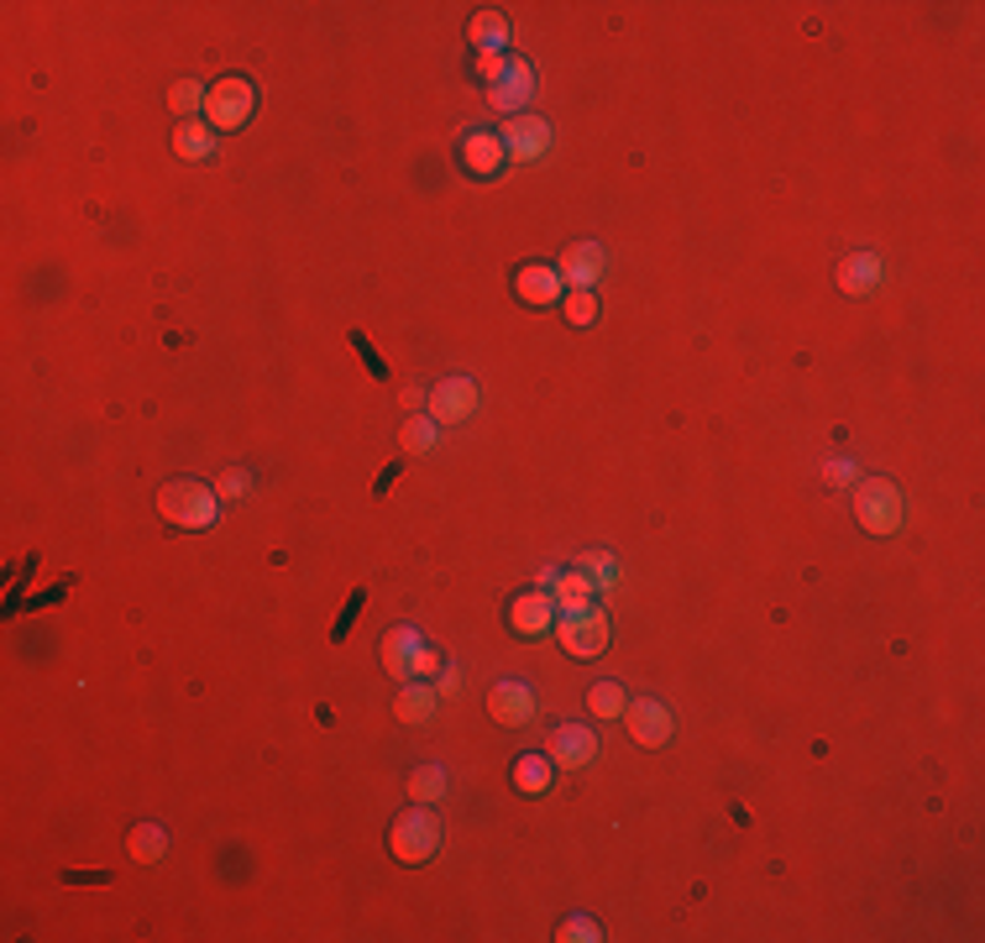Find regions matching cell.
<instances>
[{
    "mask_svg": "<svg viewBox=\"0 0 985 943\" xmlns=\"http://www.w3.org/2000/svg\"><path fill=\"white\" fill-rule=\"evenodd\" d=\"M420 629L414 624H393L383 635V671L393 682H414V660H420Z\"/></svg>",
    "mask_w": 985,
    "mask_h": 943,
    "instance_id": "14",
    "label": "cell"
},
{
    "mask_svg": "<svg viewBox=\"0 0 985 943\" xmlns=\"http://www.w3.org/2000/svg\"><path fill=\"white\" fill-rule=\"evenodd\" d=\"M205 100H210V90L199 84V79H179L169 90V105L179 111L184 121H199V111H205Z\"/></svg>",
    "mask_w": 985,
    "mask_h": 943,
    "instance_id": "27",
    "label": "cell"
},
{
    "mask_svg": "<svg viewBox=\"0 0 985 943\" xmlns=\"http://www.w3.org/2000/svg\"><path fill=\"white\" fill-rule=\"evenodd\" d=\"M556 639L561 650L577 660H593L608 650V618L598 609H582V613H556Z\"/></svg>",
    "mask_w": 985,
    "mask_h": 943,
    "instance_id": "5",
    "label": "cell"
},
{
    "mask_svg": "<svg viewBox=\"0 0 985 943\" xmlns=\"http://www.w3.org/2000/svg\"><path fill=\"white\" fill-rule=\"evenodd\" d=\"M535 69H529V58L519 53H508V69L499 84H488V100H493V111H504V116H525L529 100H535Z\"/></svg>",
    "mask_w": 985,
    "mask_h": 943,
    "instance_id": "6",
    "label": "cell"
},
{
    "mask_svg": "<svg viewBox=\"0 0 985 943\" xmlns=\"http://www.w3.org/2000/svg\"><path fill=\"white\" fill-rule=\"evenodd\" d=\"M425 677H440V656H435L431 645L420 650V660H414V682H425Z\"/></svg>",
    "mask_w": 985,
    "mask_h": 943,
    "instance_id": "35",
    "label": "cell"
},
{
    "mask_svg": "<svg viewBox=\"0 0 985 943\" xmlns=\"http://www.w3.org/2000/svg\"><path fill=\"white\" fill-rule=\"evenodd\" d=\"M488 713H493V724H504V729H525L529 718H535V692L525 682H499L488 692Z\"/></svg>",
    "mask_w": 985,
    "mask_h": 943,
    "instance_id": "13",
    "label": "cell"
},
{
    "mask_svg": "<svg viewBox=\"0 0 985 943\" xmlns=\"http://www.w3.org/2000/svg\"><path fill=\"white\" fill-rule=\"evenodd\" d=\"M352 346H357V356L367 362V367H373V377H388V362L378 356V346H373V341H367L362 330H352Z\"/></svg>",
    "mask_w": 985,
    "mask_h": 943,
    "instance_id": "33",
    "label": "cell"
},
{
    "mask_svg": "<svg viewBox=\"0 0 985 943\" xmlns=\"http://www.w3.org/2000/svg\"><path fill=\"white\" fill-rule=\"evenodd\" d=\"M561 765V771H582V765H593L598 760V734L587 729V724H561L551 734V750H546Z\"/></svg>",
    "mask_w": 985,
    "mask_h": 943,
    "instance_id": "11",
    "label": "cell"
},
{
    "mask_svg": "<svg viewBox=\"0 0 985 943\" xmlns=\"http://www.w3.org/2000/svg\"><path fill=\"white\" fill-rule=\"evenodd\" d=\"M126 849H131L137 865H158V860L169 854V833H163L158 823H137L131 828V839H126Z\"/></svg>",
    "mask_w": 985,
    "mask_h": 943,
    "instance_id": "24",
    "label": "cell"
},
{
    "mask_svg": "<svg viewBox=\"0 0 985 943\" xmlns=\"http://www.w3.org/2000/svg\"><path fill=\"white\" fill-rule=\"evenodd\" d=\"M472 69H478L482 84H499L504 69H508V53H478V64H472Z\"/></svg>",
    "mask_w": 985,
    "mask_h": 943,
    "instance_id": "32",
    "label": "cell"
},
{
    "mask_svg": "<svg viewBox=\"0 0 985 943\" xmlns=\"http://www.w3.org/2000/svg\"><path fill=\"white\" fill-rule=\"evenodd\" d=\"M551 776H556V760L551 754H519V760H514V786H519V792H525V797H546V792H551Z\"/></svg>",
    "mask_w": 985,
    "mask_h": 943,
    "instance_id": "18",
    "label": "cell"
},
{
    "mask_svg": "<svg viewBox=\"0 0 985 943\" xmlns=\"http://www.w3.org/2000/svg\"><path fill=\"white\" fill-rule=\"evenodd\" d=\"M556 939H561V943H598V939H603V928H598L593 918H566Z\"/></svg>",
    "mask_w": 985,
    "mask_h": 943,
    "instance_id": "31",
    "label": "cell"
},
{
    "mask_svg": "<svg viewBox=\"0 0 985 943\" xmlns=\"http://www.w3.org/2000/svg\"><path fill=\"white\" fill-rule=\"evenodd\" d=\"M556 624V598L546 588H529L508 603V629L519 639H540Z\"/></svg>",
    "mask_w": 985,
    "mask_h": 943,
    "instance_id": "8",
    "label": "cell"
},
{
    "mask_svg": "<svg viewBox=\"0 0 985 943\" xmlns=\"http://www.w3.org/2000/svg\"><path fill=\"white\" fill-rule=\"evenodd\" d=\"M499 137H504V152L514 163H535V158L551 147V126L535 116V111H525V116H508Z\"/></svg>",
    "mask_w": 985,
    "mask_h": 943,
    "instance_id": "9",
    "label": "cell"
},
{
    "mask_svg": "<svg viewBox=\"0 0 985 943\" xmlns=\"http://www.w3.org/2000/svg\"><path fill=\"white\" fill-rule=\"evenodd\" d=\"M461 163H467V173H478V179H499V168L508 163L504 137L488 132V126H472V132L461 137Z\"/></svg>",
    "mask_w": 985,
    "mask_h": 943,
    "instance_id": "12",
    "label": "cell"
},
{
    "mask_svg": "<svg viewBox=\"0 0 985 943\" xmlns=\"http://www.w3.org/2000/svg\"><path fill=\"white\" fill-rule=\"evenodd\" d=\"M435 435H440V424H435L431 414H409L404 430H399V441H404L409 456H431V451H435Z\"/></svg>",
    "mask_w": 985,
    "mask_h": 943,
    "instance_id": "25",
    "label": "cell"
},
{
    "mask_svg": "<svg viewBox=\"0 0 985 943\" xmlns=\"http://www.w3.org/2000/svg\"><path fill=\"white\" fill-rule=\"evenodd\" d=\"M158 514L169 519L173 530H210L220 519V493L199 477H173L158 488Z\"/></svg>",
    "mask_w": 985,
    "mask_h": 943,
    "instance_id": "1",
    "label": "cell"
},
{
    "mask_svg": "<svg viewBox=\"0 0 985 943\" xmlns=\"http://www.w3.org/2000/svg\"><path fill=\"white\" fill-rule=\"evenodd\" d=\"M362 609H367V588H357V592H352V598H346V609H341V618H336V624H331V639H336V645H341V639H346V635H352V624H357V618H362Z\"/></svg>",
    "mask_w": 985,
    "mask_h": 943,
    "instance_id": "30",
    "label": "cell"
},
{
    "mask_svg": "<svg viewBox=\"0 0 985 943\" xmlns=\"http://www.w3.org/2000/svg\"><path fill=\"white\" fill-rule=\"evenodd\" d=\"M902 514H907V503H902V488L886 482V477H870L855 488V519H860V530L870 535H896L902 530Z\"/></svg>",
    "mask_w": 985,
    "mask_h": 943,
    "instance_id": "3",
    "label": "cell"
},
{
    "mask_svg": "<svg viewBox=\"0 0 985 943\" xmlns=\"http://www.w3.org/2000/svg\"><path fill=\"white\" fill-rule=\"evenodd\" d=\"M881 283V258L875 252H849L839 262V288L844 294H870Z\"/></svg>",
    "mask_w": 985,
    "mask_h": 943,
    "instance_id": "19",
    "label": "cell"
},
{
    "mask_svg": "<svg viewBox=\"0 0 985 943\" xmlns=\"http://www.w3.org/2000/svg\"><path fill=\"white\" fill-rule=\"evenodd\" d=\"M393 713H399V724H431L435 718V686L404 682V692L393 697Z\"/></svg>",
    "mask_w": 985,
    "mask_h": 943,
    "instance_id": "21",
    "label": "cell"
},
{
    "mask_svg": "<svg viewBox=\"0 0 985 943\" xmlns=\"http://www.w3.org/2000/svg\"><path fill=\"white\" fill-rule=\"evenodd\" d=\"M514 294L535 309L561 305V273H556L551 262H525V268L514 273Z\"/></svg>",
    "mask_w": 985,
    "mask_h": 943,
    "instance_id": "15",
    "label": "cell"
},
{
    "mask_svg": "<svg viewBox=\"0 0 985 943\" xmlns=\"http://www.w3.org/2000/svg\"><path fill=\"white\" fill-rule=\"evenodd\" d=\"M551 598H556V613H582V609H593L598 592H593V582L572 566V571H561V577L551 582Z\"/></svg>",
    "mask_w": 985,
    "mask_h": 943,
    "instance_id": "20",
    "label": "cell"
},
{
    "mask_svg": "<svg viewBox=\"0 0 985 943\" xmlns=\"http://www.w3.org/2000/svg\"><path fill=\"white\" fill-rule=\"evenodd\" d=\"M478 414V383L472 377H440L431 388V420L435 424H461Z\"/></svg>",
    "mask_w": 985,
    "mask_h": 943,
    "instance_id": "7",
    "label": "cell"
},
{
    "mask_svg": "<svg viewBox=\"0 0 985 943\" xmlns=\"http://www.w3.org/2000/svg\"><path fill=\"white\" fill-rule=\"evenodd\" d=\"M393 477H399V467H383V471H378V488H373V493H388V488H393Z\"/></svg>",
    "mask_w": 985,
    "mask_h": 943,
    "instance_id": "37",
    "label": "cell"
},
{
    "mask_svg": "<svg viewBox=\"0 0 985 943\" xmlns=\"http://www.w3.org/2000/svg\"><path fill=\"white\" fill-rule=\"evenodd\" d=\"M173 152H179L184 163H205V158H216V126H210V121H179V132H173Z\"/></svg>",
    "mask_w": 985,
    "mask_h": 943,
    "instance_id": "17",
    "label": "cell"
},
{
    "mask_svg": "<svg viewBox=\"0 0 985 943\" xmlns=\"http://www.w3.org/2000/svg\"><path fill=\"white\" fill-rule=\"evenodd\" d=\"M577 571L593 582V592H608L614 582H619V566H614L608 550H587V556H577Z\"/></svg>",
    "mask_w": 985,
    "mask_h": 943,
    "instance_id": "26",
    "label": "cell"
},
{
    "mask_svg": "<svg viewBox=\"0 0 985 943\" xmlns=\"http://www.w3.org/2000/svg\"><path fill=\"white\" fill-rule=\"evenodd\" d=\"M409 797L425 802V807L440 802V797H446V771H440V765H420V771L409 776Z\"/></svg>",
    "mask_w": 985,
    "mask_h": 943,
    "instance_id": "28",
    "label": "cell"
},
{
    "mask_svg": "<svg viewBox=\"0 0 985 943\" xmlns=\"http://www.w3.org/2000/svg\"><path fill=\"white\" fill-rule=\"evenodd\" d=\"M388 849H393L399 865H425V860H435V849H440V818H435L425 802L409 807L404 818L393 823V833H388Z\"/></svg>",
    "mask_w": 985,
    "mask_h": 943,
    "instance_id": "2",
    "label": "cell"
},
{
    "mask_svg": "<svg viewBox=\"0 0 985 943\" xmlns=\"http://www.w3.org/2000/svg\"><path fill=\"white\" fill-rule=\"evenodd\" d=\"M625 707H629L625 682H614V677L593 682V692H587V713L593 718H625Z\"/></svg>",
    "mask_w": 985,
    "mask_h": 943,
    "instance_id": "23",
    "label": "cell"
},
{
    "mask_svg": "<svg viewBox=\"0 0 985 943\" xmlns=\"http://www.w3.org/2000/svg\"><path fill=\"white\" fill-rule=\"evenodd\" d=\"M561 283H572V288H593L603 279V247L598 241H577V247H566L561 252Z\"/></svg>",
    "mask_w": 985,
    "mask_h": 943,
    "instance_id": "16",
    "label": "cell"
},
{
    "mask_svg": "<svg viewBox=\"0 0 985 943\" xmlns=\"http://www.w3.org/2000/svg\"><path fill=\"white\" fill-rule=\"evenodd\" d=\"M252 105H257V90H252V79H241V73H226L220 84H210V100H205V121L216 126V132H237L252 121Z\"/></svg>",
    "mask_w": 985,
    "mask_h": 943,
    "instance_id": "4",
    "label": "cell"
},
{
    "mask_svg": "<svg viewBox=\"0 0 985 943\" xmlns=\"http://www.w3.org/2000/svg\"><path fill=\"white\" fill-rule=\"evenodd\" d=\"M247 488H252V482H247V471H241V467L220 471V482H216V493H220V498H241Z\"/></svg>",
    "mask_w": 985,
    "mask_h": 943,
    "instance_id": "34",
    "label": "cell"
},
{
    "mask_svg": "<svg viewBox=\"0 0 985 943\" xmlns=\"http://www.w3.org/2000/svg\"><path fill=\"white\" fill-rule=\"evenodd\" d=\"M828 482H855V467H849V462H828Z\"/></svg>",
    "mask_w": 985,
    "mask_h": 943,
    "instance_id": "36",
    "label": "cell"
},
{
    "mask_svg": "<svg viewBox=\"0 0 985 943\" xmlns=\"http://www.w3.org/2000/svg\"><path fill=\"white\" fill-rule=\"evenodd\" d=\"M561 315H566V326H593V320H598V299H593V288H572V294L561 299Z\"/></svg>",
    "mask_w": 985,
    "mask_h": 943,
    "instance_id": "29",
    "label": "cell"
},
{
    "mask_svg": "<svg viewBox=\"0 0 985 943\" xmlns=\"http://www.w3.org/2000/svg\"><path fill=\"white\" fill-rule=\"evenodd\" d=\"M467 43L478 47V53H504V47H508L504 11H478V16H472V26H467Z\"/></svg>",
    "mask_w": 985,
    "mask_h": 943,
    "instance_id": "22",
    "label": "cell"
},
{
    "mask_svg": "<svg viewBox=\"0 0 985 943\" xmlns=\"http://www.w3.org/2000/svg\"><path fill=\"white\" fill-rule=\"evenodd\" d=\"M625 724L634 734V745H645V750H661L666 739H672V707L655 703V697H634L625 707Z\"/></svg>",
    "mask_w": 985,
    "mask_h": 943,
    "instance_id": "10",
    "label": "cell"
}]
</instances>
